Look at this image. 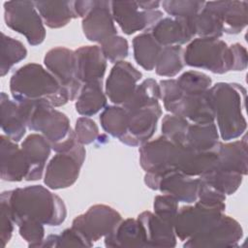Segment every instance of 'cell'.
<instances>
[{
  "label": "cell",
  "mask_w": 248,
  "mask_h": 248,
  "mask_svg": "<svg viewBox=\"0 0 248 248\" xmlns=\"http://www.w3.org/2000/svg\"><path fill=\"white\" fill-rule=\"evenodd\" d=\"M110 6L114 21L127 35L147 31L163 18L161 11H143L137 1H111Z\"/></svg>",
  "instance_id": "cell-14"
},
{
  "label": "cell",
  "mask_w": 248,
  "mask_h": 248,
  "mask_svg": "<svg viewBox=\"0 0 248 248\" xmlns=\"http://www.w3.org/2000/svg\"><path fill=\"white\" fill-rule=\"evenodd\" d=\"M219 143V132L215 122L206 124L190 123L185 146L198 151H209L216 149Z\"/></svg>",
  "instance_id": "cell-31"
},
{
  "label": "cell",
  "mask_w": 248,
  "mask_h": 248,
  "mask_svg": "<svg viewBox=\"0 0 248 248\" xmlns=\"http://www.w3.org/2000/svg\"><path fill=\"white\" fill-rule=\"evenodd\" d=\"M233 54V71H243L247 67L248 56L246 48L240 44L231 46Z\"/></svg>",
  "instance_id": "cell-48"
},
{
  "label": "cell",
  "mask_w": 248,
  "mask_h": 248,
  "mask_svg": "<svg viewBox=\"0 0 248 248\" xmlns=\"http://www.w3.org/2000/svg\"><path fill=\"white\" fill-rule=\"evenodd\" d=\"M224 209L205 204L196 201L194 205L178 208L173 229L176 237L182 241L197 235L214 223L223 213Z\"/></svg>",
  "instance_id": "cell-11"
},
{
  "label": "cell",
  "mask_w": 248,
  "mask_h": 248,
  "mask_svg": "<svg viewBox=\"0 0 248 248\" xmlns=\"http://www.w3.org/2000/svg\"><path fill=\"white\" fill-rule=\"evenodd\" d=\"M100 47L107 61L117 63L123 61L129 54L128 41L118 35L112 36L100 44Z\"/></svg>",
  "instance_id": "cell-43"
},
{
  "label": "cell",
  "mask_w": 248,
  "mask_h": 248,
  "mask_svg": "<svg viewBox=\"0 0 248 248\" xmlns=\"http://www.w3.org/2000/svg\"><path fill=\"white\" fill-rule=\"evenodd\" d=\"M144 183L152 190L170 195L178 202L193 203L198 200L200 178L186 175L176 169L146 172Z\"/></svg>",
  "instance_id": "cell-8"
},
{
  "label": "cell",
  "mask_w": 248,
  "mask_h": 248,
  "mask_svg": "<svg viewBox=\"0 0 248 248\" xmlns=\"http://www.w3.org/2000/svg\"><path fill=\"white\" fill-rule=\"evenodd\" d=\"M161 97L160 85L153 78H146L141 83L138 84L131 99L122 107L126 109L138 106L159 102Z\"/></svg>",
  "instance_id": "cell-38"
},
{
  "label": "cell",
  "mask_w": 248,
  "mask_h": 248,
  "mask_svg": "<svg viewBox=\"0 0 248 248\" xmlns=\"http://www.w3.org/2000/svg\"><path fill=\"white\" fill-rule=\"evenodd\" d=\"M85 155V148L79 142L68 151L56 153L46 169L44 182L46 187L59 190L72 186L78 178Z\"/></svg>",
  "instance_id": "cell-7"
},
{
  "label": "cell",
  "mask_w": 248,
  "mask_h": 248,
  "mask_svg": "<svg viewBox=\"0 0 248 248\" xmlns=\"http://www.w3.org/2000/svg\"><path fill=\"white\" fill-rule=\"evenodd\" d=\"M77 75L84 84L103 80L107 70V59L99 46H82L75 50Z\"/></svg>",
  "instance_id": "cell-21"
},
{
  "label": "cell",
  "mask_w": 248,
  "mask_h": 248,
  "mask_svg": "<svg viewBox=\"0 0 248 248\" xmlns=\"http://www.w3.org/2000/svg\"><path fill=\"white\" fill-rule=\"evenodd\" d=\"M218 159L215 168L242 174H247L248 152H247V140L244 137L242 140H233L232 142H220L218 147Z\"/></svg>",
  "instance_id": "cell-26"
},
{
  "label": "cell",
  "mask_w": 248,
  "mask_h": 248,
  "mask_svg": "<svg viewBox=\"0 0 248 248\" xmlns=\"http://www.w3.org/2000/svg\"><path fill=\"white\" fill-rule=\"evenodd\" d=\"M0 202L7 205L16 225L31 220L56 227L61 225L67 216L63 200L42 185L2 192Z\"/></svg>",
  "instance_id": "cell-1"
},
{
  "label": "cell",
  "mask_w": 248,
  "mask_h": 248,
  "mask_svg": "<svg viewBox=\"0 0 248 248\" xmlns=\"http://www.w3.org/2000/svg\"><path fill=\"white\" fill-rule=\"evenodd\" d=\"M1 128L4 134L12 140L19 141L26 132V122L19 108V105L1 93Z\"/></svg>",
  "instance_id": "cell-28"
},
{
  "label": "cell",
  "mask_w": 248,
  "mask_h": 248,
  "mask_svg": "<svg viewBox=\"0 0 248 248\" xmlns=\"http://www.w3.org/2000/svg\"><path fill=\"white\" fill-rule=\"evenodd\" d=\"M221 18L223 33L238 34L248 22V3L246 1H209L205 2Z\"/></svg>",
  "instance_id": "cell-24"
},
{
  "label": "cell",
  "mask_w": 248,
  "mask_h": 248,
  "mask_svg": "<svg viewBox=\"0 0 248 248\" xmlns=\"http://www.w3.org/2000/svg\"><path fill=\"white\" fill-rule=\"evenodd\" d=\"M21 149L29 165V170L24 180L35 181L41 179L50 155V143L43 135L31 134L22 141Z\"/></svg>",
  "instance_id": "cell-22"
},
{
  "label": "cell",
  "mask_w": 248,
  "mask_h": 248,
  "mask_svg": "<svg viewBox=\"0 0 248 248\" xmlns=\"http://www.w3.org/2000/svg\"><path fill=\"white\" fill-rule=\"evenodd\" d=\"M176 81L184 94L204 93L211 87L212 83L209 76L195 70L184 72Z\"/></svg>",
  "instance_id": "cell-40"
},
{
  "label": "cell",
  "mask_w": 248,
  "mask_h": 248,
  "mask_svg": "<svg viewBox=\"0 0 248 248\" xmlns=\"http://www.w3.org/2000/svg\"><path fill=\"white\" fill-rule=\"evenodd\" d=\"M142 74L127 61H119L111 68L106 80L105 93L111 103L123 106L133 96Z\"/></svg>",
  "instance_id": "cell-16"
},
{
  "label": "cell",
  "mask_w": 248,
  "mask_h": 248,
  "mask_svg": "<svg viewBox=\"0 0 248 248\" xmlns=\"http://www.w3.org/2000/svg\"><path fill=\"white\" fill-rule=\"evenodd\" d=\"M74 131L78 141L82 145L94 142L99 137L97 124L87 116H81L77 119Z\"/></svg>",
  "instance_id": "cell-46"
},
{
  "label": "cell",
  "mask_w": 248,
  "mask_h": 248,
  "mask_svg": "<svg viewBox=\"0 0 248 248\" xmlns=\"http://www.w3.org/2000/svg\"><path fill=\"white\" fill-rule=\"evenodd\" d=\"M160 136L155 140H148L140 146V164L145 172H160L169 169H175L180 147Z\"/></svg>",
  "instance_id": "cell-15"
},
{
  "label": "cell",
  "mask_w": 248,
  "mask_h": 248,
  "mask_svg": "<svg viewBox=\"0 0 248 248\" xmlns=\"http://www.w3.org/2000/svg\"><path fill=\"white\" fill-rule=\"evenodd\" d=\"M107 95L103 90L102 80L82 84L75 108L82 116H92L107 107Z\"/></svg>",
  "instance_id": "cell-30"
},
{
  "label": "cell",
  "mask_w": 248,
  "mask_h": 248,
  "mask_svg": "<svg viewBox=\"0 0 248 248\" xmlns=\"http://www.w3.org/2000/svg\"><path fill=\"white\" fill-rule=\"evenodd\" d=\"M1 36L0 74L1 77H4L14 65L26 57L27 49L20 41L9 37L4 33Z\"/></svg>",
  "instance_id": "cell-37"
},
{
  "label": "cell",
  "mask_w": 248,
  "mask_h": 248,
  "mask_svg": "<svg viewBox=\"0 0 248 248\" xmlns=\"http://www.w3.org/2000/svg\"><path fill=\"white\" fill-rule=\"evenodd\" d=\"M154 213L162 220L173 226L178 212V202L168 194L158 195L154 199Z\"/></svg>",
  "instance_id": "cell-44"
},
{
  "label": "cell",
  "mask_w": 248,
  "mask_h": 248,
  "mask_svg": "<svg viewBox=\"0 0 248 248\" xmlns=\"http://www.w3.org/2000/svg\"><path fill=\"white\" fill-rule=\"evenodd\" d=\"M0 210H1V246L5 247L7 243L10 241L13 232H14V225L15 222L12 219V216L8 210L7 205L4 202H0Z\"/></svg>",
  "instance_id": "cell-47"
},
{
  "label": "cell",
  "mask_w": 248,
  "mask_h": 248,
  "mask_svg": "<svg viewBox=\"0 0 248 248\" xmlns=\"http://www.w3.org/2000/svg\"><path fill=\"white\" fill-rule=\"evenodd\" d=\"M110 2L95 0L92 9L82 18V31L89 41L101 44L107 39L117 35Z\"/></svg>",
  "instance_id": "cell-18"
},
{
  "label": "cell",
  "mask_w": 248,
  "mask_h": 248,
  "mask_svg": "<svg viewBox=\"0 0 248 248\" xmlns=\"http://www.w3.org/2000/svg\"><path fill=\"white\" fill-rule=\"evenodd\" d=\"M191 22L195 35L199 38H220L224 34L221 18L206 3L203 9L191 18Z\"/></svg>",
  "instance_id": "cell-33"
},
{
  "label": "cell",
  "mask_w": 248,
  "mask_h": 248,
  "mask_svg": "<svg viewBox=\"0 0 248 248\" xmlns=\"http://www.w3.org/2000/svg\"><path fill=\"white\" fill-rule=\"evenodd\" d=\"M31 131L40 132L50 143L56 153L73 148L78 141L71 128L68 116L57 110L46 99L17 103Z\"/></svg>",
  "instance_id": "cell-2"
},
{
  "label": "cell",
  "mask_w": 248,
  "mask_h": 248,
  "mask_svg": "<svg viewBox=\"0 0 248 248\" xmlns=\"http://www.w3.org/2000/svg\"><path fill=\"white\" fill-rule=\"evenodd\" d=\"M6 25L23 35L28 44L38 46L46 38L44 21L32 1H7L4 3Z\"/></svg>",
  "instance_id": "cell-6"
},
{
  "label": "cell",
  "mask_w": 248,
  "mask_h": 248,
  "mask_svg": "<svg viewBox=\"0 0 248 248\" xmlns=\"http://www.w3.org/2000/svg\"><path fill=\"white\" fill-rule=\"evenodd\" d=\"M104 238L106 247H146L143 230L138 219L121 220Z\"/></svg>",
  "instance_id": "cell-27"
},
{
  "label": "cell",
  "mask_w": 248,
  "mask_h": 248,
  "mask_svg": "<svg viewBox=\"0 0 248 248\" xmlns=\"http://www.w3.org/2000/svg\"><path fill=\"white\" fill-rule=\"evenodd\" d=\"M204 1L167 0L161 3L164 11L173 18L189 19L197 16L204 7Z\"/></svg>",
  "instance_id": "cell-41"
},
{
  "label": "cell",
  "mask_w": 248,
  "mask_h": 248,
  "mask_svg": "<svg viewBox=\"0 0 248 248\" xmlns=\"http://www.w3.org/2000/svg\"><path fill=\"white\" fill-rule=\"evenodd\" d=\"M140 9L143 11H154L159 8L161 2L159 1H137Z\"/></svg>",
  "instance_id": "cell-50"
},
{
  "label": "cell",
  "mask_w": 248,
  "mask_h": 248,
  "mask_svg": "<svg viewBox=\"0 0 248 248\" xmlns=\"http://www.w3.org/2000/svg\"><path fill=\"white\" fill-rule=\"evenodd\" d=\"M183 59L187 66L208 70L214 74L233 71L231 46L219 38L193 39L183 51Z\"/></svg>",
  "instance_id": "cell-5"
},
{
  "label": "cell",
  "mask_w": 248,
  "mask_h": 248,
  "mask_svg": "<svg viewBox=\"0 0 248 248\" xmlns=\"http://www.w3.org/2000/svg\"><path fill=\"white\" fill-rule=\"evenodd\" d=\"M190 122L175 114H167L162 120V134L177 145L185 146Z\"/></svg>",
  "instance_id": "cell-39"
},
{
  "label": "cell",
  "mask_w": 248,
  "mask_h": 248,
  "mask_svg": "<svg viewBox=\"0 0 248 248\" xmlns=\"http://www.w3.org/2000/svg\"><path fill=\"white\" fill-rule=\"evenodd\" d=\"M95 4V0H85V1H75L74 6H75V11L78 16V17L83 18L87 13L92 9V7Z\"/></svg>",
  "instance_id": "cell-49"
},
{
  "label": "cell",
  "mask_w": 248,
  "mask_h": 248,
  "mask_svg": "<svg viewBox=\"0 0 248 248\" xmlns=\"http://www.w3.org/2000/svg\"><path fill=\"white\" fill-rule=\"evenodd\" d=\"M208 90L201 94H184L182 92L178 98L164 108L171 114L179 115L190 123H212L215 121V113Z\"/></svg>",
  "instance_id": "cell-17"
},
{
  "label": "cell",
  "mask_w": 248,
  "mask_h": 248,
  "mask_svg": "<svg viewBox=\"0 0 248 248\" xmlns=\"http://www.w3.org/2000/svg\"><path fill=\"white\" fill-rule=\"evenodd\" d=\"M10 92L16 103L46 99L52 106L61 107L70 101L68 92L54 76L37 63L26 64L13 74Z\"/></svg>",
  "instance_id": "cell-3"
},
{
  "label": "cell",
  "mask_w": 248,
  "mask_h": 248,
  "mask_svg": "<svg viewBox=\"0 0 248 248\" xmlns=\"http://www.w3.org/2000/svg\"><path fill=\"white\" fill-rule=\"evenodd\" d=\"M183 51L181 46H163L155 66L156 74L167 78L175 77L185 65Z\"/></svg>",
  "instance_id": "cell-35"
},
{
  "label": "cell",
  "mask_w": 248,
  "mask_h": 248,
  "mask_svg": "<svg viewBox=\"0 0 248 248\" xmlns=\"http://www.w3.org/2000/svg\"><path fill=\"white\" fill-rule=\"evenodd\" d=\"M75 1H36L34 2L44 23L49 28H61L78 16Z\"/></svg>",
  "instance_id": "cell-29"
},
{
  "label": "cell",
  "mask_w": 248,
  "mask_h": 248,
  "mask_svg": "<svg viewBox=\"0 0 248 248\" xmlns=\"http://www.w3.org/2000/svg\"><path fill=\"white\" fill-rule=\"evenodd\" d=\"M101 126L113 138H122L128 129V112L122 106H107L100 114Z\"/></svg>",
  "instance_id": "cell-36"
},
{
  "label": "cell",
  "mask_w": 248,
  "mask_h": 248,
  "mask_svg": "<svg viewBox=\"0 0 248 248\" xmlns=\"http://www.w3.org/2000/svg\"><path fill=\"white\" fill-rule=\"evenodd\" d=\"M143 230L146 247H174L176 235L173 226L150 211L141 212L138 218Z\"/></svg>",
  "instance_id": "cell-23"
},
{
  "label": "cell",
  "mask_w": 248,
  "mask_h": 248,
  "mask_svg": "<svg viewBox=\"0 0 248 248\" xmlns=\"http://www.w3.org/2000/svg\"><path fill=\"white\" fill-rule=\"evenodd\" d=\"M243 236L240 224L224 213L204 231L189 238L183 244L186 248L234 247Z\"/></svg>",
  "instance_id": "cell-12"
},
{
  "label": "cell",
  "mask_w": 248,
  "mask_h": 248,
  "mask_svg": "<svg viewBox=\"0 0 248 248\" xmlns=\"http://www.w3.org/2000/svg\"><path fill=\"white\" fill-rule=\"evenodd\" d=\"M91 247L93 244L87 241L74 228H69L59 234H50L44 239L41 247Z\"/></svg>",
  "instance_id": "cell-42"
},
{
  "label": "cell",
  "mask_w": 248,
  "mask_h": 248,
  "mask_svg": "<svg viewBox=\"0 0 248 248\" xmlns=\"http://www.w3.org/2000/svg\"><path fill=\"white\" fill-rule=\"evenodd\" d=\"M122 220L118 211L106 204L90 206L86 212L77 216L72 228L78 231L87 241L94 244L108 235Z\"/></svg>",
  "instance_id": "cell-9"
},
{
  "label": "cell",
  "mask_w": 248,
  "mask_h": 248,
  "mask_svg": "<svg viewBox=\"0 0 248 248\" xmlns=\"http://www.w3.org/2000/svg\"><path fill=\"white\" fill-rule=\"evenodd\" d=\"M126 110L128 129L119 140L129 146H140L147 142L156 131L158 120L162 115L161 105L159 102H153Z\"/></svg>",
  "instance_id": "cell-10"
},
{
  "label": "cell",
  "mask_w": 248,
  "mask_h": 248,
  "mask_svg": "<svg viewBox=\"0 0 248 248\" xmlns=\"http://www.w3.org/2000/svg\"><path fill=\"white\" fill-rule=\"evenodd\" d=\"M208 91L222 140H232L239 138L247 128L244 116L246 89L234 82H218Z\"/></svg>",
  "instance_id": "cell-4"
},
{
  "label": "cell",
  "mask_w": 248,
  "mask_h": 248,
  "mask_svg": "<svg viewBox=\"0 0 248 248\" xmlns=\"http://www.w3.org/2000/svg\"><path fill=\"white\" fill-rule=\"evenodd\" d=\"M44 64L68 92L70 101L76 100L82 83L78 80L77 75L75 50L65 46H55L46 53Z\"/></svg>",
  "instance_id": "cell-13"
},
{
  "label": "cell",
  "mask_w": 248,
  "mask_h": 248,
  "mask_svg": "<svg viewBox=\"0 0 248 248\" xmlns=\"http://www.w3.org/2000/svg\"><path fill=\"white\" fill-rule=\"evenodd\" d=\"M199 178L218 192L227 196L233 194L239 188L243 175L235 172L225 171L213 167Z\"/></svg>",
  "instance_id": "cell-34"
},
{
  "label": "cell",
  "mask_w": 248,
  "mask_h": 248,
  "mask_svg": "<svg viewBox=\"0 0 248 248\" xmlns=\"http://www.w3.org/2000/svg\"><path fill=\"white\" fill-rule=\"evenodd\" d=\"M218 147L209 151H198L187 146H181L175 163V169L186 175L200 177L216 164Z\"/></svg>",
  "instance_id": "cell-25"
},
{
  "label": "cell",
  "mask_w": 248,
  "mask_h": 248,
  "mask_svg": "<svg viewBox=\"0 0 248 248\" xmlns=\"http://www.w3.org/2000/svg\"><path fill=\"white\" fill-rule=\"evenodd\" d=\"M28 170L29 165L21 147L6 135H2L0 144V174L2 180L21 181L25 179Z\"/></svg>",
  "instance_id": "cell-20"
},
{
  "label": "cell",
  "mask_w": 248,
  "mask_h": 248,
  "mask_svg": "<svg viewBox=\"0 0 248 248\" xmlns=\"http://www.w3.org/2000/svg\"><path fill=\"white\" fill-rule=\"evenodd\" d=\"M147 31L162 46H182L196 37L191 18L163 17Z\"/></svg>",
  "instance_id": "cell-19"
},
{
  "label": "cell",
  "mask_w": 248,
  "mask_h": 248,
  "mask_svg": "<svg viewBox=\"0 0 248 248\" xmlns=\"http://www.w3.org/2000/svg\"><path fill=\"white\" fill-rule=\"evenodd\" d=\"M20 236L28 243L29 247H41L45 239V228L37 221L25 220L18 225Z\"/></svg>",
  "instance_id": "cell-45"
},
{
  "label": "cell",
  "mask_w": 248,
  "mask_h": 248,
  "mask_svg": "<svg viewBox=\"0 0 248 248\" xmlns=\"http://www.w3.org/2000/svg\"><path fill=\"white\" fill-rule=\"evenodd\" d=\"M162 48L163 46L148 31L139 34L133 39L134 58L138 65L146 71L155 69Z\"/></svg>",
  "instance_id": "cell-32"
}]
</instances>
